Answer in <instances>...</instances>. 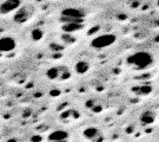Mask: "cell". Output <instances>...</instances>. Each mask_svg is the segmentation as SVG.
Instances as JSON below:
<instances>
[{
  "mask_svg": "<svg viewBox=\"0 0 159 142\" xmlns=\"http://www.w3.org/2000/svg\"><path fill=\"white\" fill-rule=\"evenodd\" d=\"M31 16H32V10H31L30 7H21V8H19V10L16 12L13 19H14L16 23L23 24V23H26Z\"/></svg>",
  "mask_w": 159,
  "mask_h": 142,
  "instance_id": "obj_3",
  "label": "cell"
},
{
  "mask_svg": "<svg viewBox=\"0 0 159 142\" xmlns=\"http://www.w3.org/2000/svg\"><path fill=\"white\" fill-rule=\"evenodd\" d=\"M139 121H140V123L144 125H152L154 121H156V114H154L152 110H145V111H143L142 115H140Z\"/></svg>",
  "mask_w": 159,
  "mask_h": 142,
  "instance_id": "obj_6",
  "label": "cell"
},
{
  "mask_svg": "<svg viewBox=\"0 0 159 142\" xmlns=\"http://www.w3.org/2000/svg\"><path fill=\"white\" fill-rule=\"evenodd\" d=\"M32 38L34 40H39L43 38V31L40 30V28H35L32 31Z\"/></svg>",
  "mask_w": 159,
  "mask_h": 142,
  "instance_id": "obj_13",
  "label": "cell"
},
{
  "mask_svg": "<svg viewBox=\"0 0 159 142\" xmlns=\"http://www.w3.org/2000/svg\"><path fill=\"white\" fill-rule=\"evenodd\" d=\"M153 56L148 51H137L127 57L126 63L136 70H145L153 64Z\"/></svg>",
  "mask_w": 159,
  "mask_h": 142,
  "instance_id": "obj_1",
  "label": "cell"
},
{
  "mask_svg": "<svg viewBox=\"0 0 159 142\" xmlns=\"http://www.w3.org/2000/svg\"><path fill=\"white\" fill-rule=\"evenodd\" d=\"M83 28L81 23H65L63 25V31L65 33H73Z\"/></svg>",
  "mask_w": 159,
  "mask_h": 142,
  "instance_id": "obj_8",
  "label": "cell"
},
{
  "mask_svg": "<svg viewBox=\"0 0 159 142\" xmlns=\"http://www.w3.org/2000/svg\"><path fill=\"white\" fill-rule=\"evenodd\" d=\"M68 137V133L65 130H57L50 134L48 140L52 142H65Z\"/></svg>",
  "mask_w": 159,
  "mask_h": 142,
  "instance_id": "obj_7",
  "label": "cell"
},
{
  "mask_svg": "<svg viewBox=\"0 0 159 142\" xmlns=\"http://www.w3.org/2000/svg\"><path fill=\"white\" fill-rule=\"evenodd\" d=\"M61 74H63V68L54 66V68H51L47 70L46 76H47L50 80H57L59 77H61Z\"/></svg>",
  "mask_w": 159,
  "mask_h": 142,
  "instance_id": "obj_11",
  "label": "cell"
},
{
  "mask_svg": "<svg viewBox=\"0 0 159 142\" xmlns=\"http://www.w3.org/2000/svg\"><path fill=\"white\" fill-rule=\"evenodd\" d=\"M117 40V36L113 33H105V34H100V36H97L93 39L91 40L90 45L96 49V50H102V49H105V47H108V46L113 45Z\"/></svg>",
  "mask_w": 159,
  "mask_h": 142,
  "instance_id": "obj_2",
  "label": "cell"
},
{
  "mask_svg": "<svg viewBox=\"0 0 159 142\" xmlns=\"http://www.w3.org/2000/svg\"><path fill=\"white\" fill-rule=\"evenodd\" d=\"M74 70L75 72L79 75H85L89 70H90V64L86 62V61H79V62L75 63L74 65Z\"/></svg>",
  "mask_w": 159,
  "mask_h": 142,
  "instance_id": "obj_10",
  "label": "cell"
},
{
  "mask_svg": "<svg viewBox=\"0 0 159 142\" xmlns=\"http://www.w3.org/2000/svg\"><path fill=\"white\" fill-rule=\"evenodd\" d=\"M99 130L97 129L96 127H89L87 129L84 130V136L90 140V141H97V137L99 136Z\"/></svg>",
  "mask_w": 159,
  "mask_h": 142,
  "instance_id": "obj_9",
  "label": "cell"
},
{
  "mask_svg": "<svg viewBox=\"0 0 159 142\" xmlns=\"http://www.w3.org/2000/svg\"><path fill=\"white\" fill-rule=\"evenodd\" d=\"M59 94H60V91H59V90L51 91V96H59Z\"/></svg>",
  "mask_w": 159,
  "mask_h": 142,
  "instance_id": "obj_14",
  "label": "cell"
},
{
  "mask_svg": "<svg viewBox=\"0 0 159 142\" xmlns=\"http://www.w3.org/2000/svg\"><path fill=\"white\" fill-rule=\"evenodd\" d=\"M0 46H1V51L2 52H10L16 49L17 44H16V40L11 37H4V38H1Z\"/></svg>",
  "mask_w": 159,
  "mask_h": 142,
  "instance_id": "obj_5",
  "label": "cell"
},
{
  "mask_svg": "<svg viewBox=\"0 0 159 142\" xmlns=\"http://www.w3.org/2000/svg\"><path fill=\"white\" fill-rule=\"evenodd\" d=\"M21 6V0H6L1 4V13L7 14L11 12L19 10Z\"/></svg>",
  "mask_w": 159,
  "mask_h": 142,
  "instance_id": "obj_4",
  "label": "cell"
},
{
  "mask_svg": "<svg viewBox=\"0 0 159 142\" xmlns=\"http://www.w3.org/2000/svg\"><path fill=\"white\" fill-rule=\"evenodd\" d=\"M152 85H148V84H145V85H142V86H139V89L136 91L138 95H148V94H151L152 92Z\"/></svg>",
  "mask_w": 159,
  "mask_h": 142,
  "instance_id": "obj_12",
  "label": "cell"
}]
</instances>
